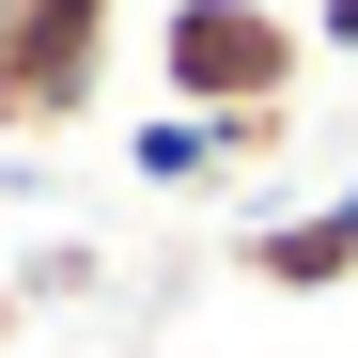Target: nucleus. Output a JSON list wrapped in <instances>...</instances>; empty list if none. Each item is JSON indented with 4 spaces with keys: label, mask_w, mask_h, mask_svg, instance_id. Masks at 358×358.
Returning a JSON list of instances; mask_svg holds the SVG:
<instances>
[{
    "label": "nucleus",
    "mask_w": 358,
    "mask_h": 358,
    "mask_svg": "<svg viewBox=\"0 0 358 358\" xmlns=\"http://www.w3.org/2000/svg\"><path fill=\"white\" fill-rule=\"evenodd\" d=\"M156 94L203 109V125H280L312 94V16H280V0H171L156 16Z\"/></svg>",
    "instance_id": "obj_1"
},
{
    "label": "nucleus",
    "mask_w": 358,
    "mask_h": 358,
    "mask_svg": "<svg viewBox=\"0 0 358 358\" xmlns=\"http://www.w3.org/2000/svg\"><path fill=\"white\" fill-rule=\"evenodd\" d=\"M109 94V0H0V125L47 141Z\"/></svg>",
    "instance_id": "obj_2"
},
{
    "label": "nucleus",
    "mask_w": 358,
    "mask_h": 358,
    "mask_svg": "<svg viewBox=\"0 0 358 358\" xmlns=\"http://www.w3.org/2000/svg\"><path fill=\"white\" fill-rule=\"evenodd\" d=\"M234 265H250L265 296H343V280H358V171H343L327 203H296V218H250Z\"/></svg>",
    "instance_id": "obj_3"
},
{
    "label": "nucleus",
    "mask_w": 358,
    "mask_h": 358,
    "mask_svg": "<svg viewBox=\"0 0 358 358\" xmlns=\"http://www.w3.org/2000/svg\"><path fill=\"white\" fill-rule=\"evenodd\" d=\"M296 141V109H280V125H203V109H141V125H125V171H141V187H234V171H265Z\"/></svg>",
    "instance_id": "obj_4"
},
{
    "label": "nucleus",
    "mask_w": 358,
    "mask_h": 358,
    "mask_svg": "<svg viewBox=\"0 0 358 358\" xmlns=\"http://www.w3.org/2000/svg\"><path fill=\"white\" fill-rule=\"evenodd\" d=\"M312 47H343V63H358V0H312Z\"/></svg>",
    "instance_id": "obj_5"
}]
</instances>
